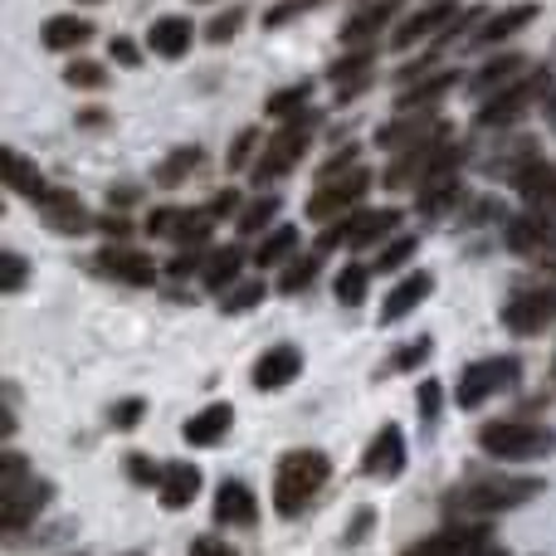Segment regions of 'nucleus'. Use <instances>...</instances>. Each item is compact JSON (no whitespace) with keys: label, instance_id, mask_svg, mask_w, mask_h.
<instances>
[{"label":"nucleus","instance_id":"obj_40","mask_svg":"<svg viewBox=\"0 0 556 556\" xmlns=\"http://www.w3.org/2000/svg\"><path fill=\"white\" fill-rule=\"evenodd\" d=\"M307 98H313V84H293V88H278V93H269V117H298L307 108Z\"/></svg>","mask_w":556,"mask_h":556},{"label":"nucleus","instance_id":"obj_49","mask_svg":"<svg viewBox=\"0 0 556 556\" xmlns=\"http://www.w3.org/2000/svg\"><path fill=\"white\" fill-rule=\"evenodd\" d=\"M264 298V283H244V288H235V293H225V313H250L254 303Z\"/></svg>","mask_w":556,"mask_h":556},{"label":"nucleus","instance_id":"obj_29","mask_svg":"<svg viewBox=\"0 0 556 556\" xmlns=\"http://www.w3.org/2000/svg\"><path fill=\"white\" fill-rule=\"evenodd\" d=\"M39 39H45V49H54V54H64V49H78L93 39V25H88L84 15H49L45 29H39Z\"/></svg>","mask_w":556,"mask_h":556},{"label":"nucleus","instance_id":"obj_51","mask_svg":"<svg viewBox=\"0 0 556 556\" xmlns=\"http://www.w3.org/2000/svg\"><path fill=\"white\" fill-rule=\"evenodd\" d=\"M430 352H434V342H430V337H415V342L405 346V352H395V366H401V371H410V366L430 362Z\"/></svg>","mask_w":556,"mask_h":556},{"label":"nucleus","instance_id":"obj_42","mask_svg":"<svg viewBox=\"0 0 556 556\" xmlns=\"http://www.w3.org/2000/svg\"><path fill=\"white\" fill-rule=\"evenodd\" d=\"M64 84L68 88H103L108 84V68L93 64V59H74V64L64 68Z\"/></svg>","mask_w":556,"mask_h":556},{"label":"nucleus","instance_id":"obj_55","mask_svg":"<svg viewBox=\"0 0 556 556\" xmlns=\"http://www.w3.org/2000/svg\"><path fill=\"white\" fill-rule=\"evenodd\" d=\"M352 166H356V147H346V152H337L332 162L323 166V181H327V176H342V172H352Z\"/></svg>","mask_w":556,"mask_h":556},{"label":"nucleus","instance_id":"obj_24","mask_svg":"<svg viewBox=\"0 0 556 556\" xmlns=\"http://www.w3.org/2000/svg\"><path fill=\"white\" fill-rule=\"evenodd\" d=\"M195 493H201V469H195V464H186V459L166 464V473H162V508L166 513L191 508Z\"/></svg>","mask_w":556,"mask_h":556},{"label":"nucleus","instance_id":"obj_56","mask_svg":"<svg viewBox=\"0 0 556 556\" xmlns=\"http://www.w3.org/2000/svg\"><path fill=\"white\" fill-rule=\"evenodd\" d=\"M172 225H176V211L166 205V211H152V220H147L142 230H147V235H172Z\"/></svg>","mask_w":556,"mask_h":556},{"label":"nucleus","instance_id":"obj_3","mask_svg":"<svg viewBox=\"0 0 556 556\" xmlns=\"http://www.w3.org/2000/svg\"><path fill=\"white\" fill-rule=\"evenodd\" d=\"M332 479V459L323 450H293L278 459V473H274V508L283 518H298L307 503L317 498V489Z\"/></svg>","mask_w":556,"mask_h":556},{"label":"nucleus","instance_id":"obj_62","mask_svg":"<svg viewBox=\"0 0 556 556\" xmlns=\"http://www.w3.org/2000/svg\"><path fill=\"white\" fill-rule=\"evenodd\" d=\"M552 371H556V366H552Z\"/></svg>","mask_w":556,"mask_h":556},{"label":"nucleus","instance_id":"obj_59","mask_svg":"<svg viewBox=\"0 0 556 556\" xmlns=\"http://www.w3.org/2000/svg\"><path fill=\"white\" fill-rule=\"evenodd\" d=\"M464 556H503V552H498V542L489 538V542H479V547H473V552H464Z\"/></svg>","mask_w":556,"mask_h":556},{"label":"nucleus","instance_id":"obj_57","mask_svg":"<svg viewBox=\"0 0 556 556\" xmlns=\"http://www.w3.org/2000/svg\"><path fill=\"white\" fill-rule=\"evenodd\" d=\"M98 230H103L108 240H127V235H132V225H127L123 215H103V220H98Z\"/></svg>","mask_w":556,"mask_h":556},{"label":"nucleus","instance_id":"obj_15","mask_svg":"<svg viewBox=\"0 0 556 556\" xmlns=\"http://www.w3.org/2000/svg\"><path fill=\"white\" fill-rule=\"evenodd\" d=\"M298 371H303V352L293 342H278L254 362V386L260 391H283L288 381H298Z\"/></svg>","mask_w":556,"mask_h":556},{"label":"nucleus","instance_id":"obj_33","mask_svg":"<svg viewBox=\"0 0 556 556\" xmlns=\"http://www.w3.org/2000/svg\"><path fill=\"white\" fill-rule=\"evenodd\" d=\"M244 269V254L235 250V244H225V250H211V260H205V269H201V283L211 288V293H225V288L240 278Z\"/></svg>","mask_w":556,"mask_h":556},{"label":"nucleus","instance_id":"obj_46","mask_svg":"<svg viewBox=\"0 0 556 556\" xmlns=\"http://www.w3.org/2000/svg\"><path fill=\"white\" fill-rule=\"evenodd\" d=\"M142 415H147V401H117L113 410H108V425H113V430H132V425H142Z\"/></svg>","mask_w":556,"mask_h":556},{"label":"nucleus","instance_id":"obj_36","mask_svg":"<svg viewBox=\"0 0 556 556\" xmlns=\"http://www.w3.org/2000/svg\"><path fill=\"white\" fill-rule=\"evenodd\" d=\"M201 162H205V152H201V147H176V152L166 156L162 166H156V186H181L186 176H191Z\"/></svg>","mask_w":556,"mask_h":556},{"label":"nucleus","instance_id":"obj_7","mask_svg":"<svg viewBox=\"0 0 556 556\" xmlns=\"http://www.w3.org/2000/svg\"><path fill=\"white\" fill-rule=\"evenodd\" d=\"M371 191V172L366 166H352V172L342 176H327V181H317V191L307 195V220H342V215L356 211V201Z\"/></svg>","mask_w":556,"mask_h":556},{"label":"nucleus","instance_id":"obj_21","mask_svg":"<svg viewBox=\"0 0 556 556\" xmlns=\"http://www.w3.org/2000/svg\"><path fill=\"white\" fill-rule=\"evenodd\" d=\"M215 522H230V528H254V522H260V498H254L240 479H225L220 489H215Z\"/></svg>","mask_w":556,"mask_h":556},{"label":"nucleus","instance_id":"obj_23","mask_svg":"<svg viewBox=\"0 0 556 556\" xmlns=\"http://www.w3.org/2000/svg\"><path fill=\"white\" fill-rule=\"evenodd\" d=\"M191 39H195V29L186 15H162V20H152V29H147V49L162 59L191 54Z\"/></svg>","mask_w":556,"mask_h":556},{"label":"nucleus","instance_id":"obj_16","mask_svg":"<svg viewBox=\"0 0 556 556\" xmlns=\"http://www.w3.org/2000/svg\"><path fill=\"white\" fill-rule=\"evenodd\" d=\"M454 15H459V5H450V0H434V5L415 10V15L405 20L401 29H395L391 45L395 49H410V45H420V39H430V35H444V29L454 25Z\"/></svg>","mask_w":556,"mask_h":556},{"label":"nucleus","instance_id":"obj_35","mask_svg":"<svg viewBox=\"0 0 556 556\" xmlns=\"http://www.w3.org/2000/svg\"><path fill=\"white\" fill-rule=\"evenodd\" d=\"M298 250V225H274L269 235H264L260 254H254V264H264V269H274V264H288Z\"/></svg>","mask_w":556,"mask_h":556},{"label":"nucleus","instance_id":"obj_22","mask_svg":"<svg viewBox=\"0 0 556 556\" xmlns=\"http://www.w3.org/2000/svg\"><path fill=\"white\" fill-rule=\"evenodd\" d=\"M230 425H235V405L215 401V405H205L201 415H191V420L181 425V440L195 444V450H211V444H220L225 434H230Z\"/></svg>","mask_w":556,"mask_h":556},{"label":"nucleus","instance_id":"obj_44","mask_svg":"<svg viewBox=\"0 0 556 556\" xmlns=\"http://www.w3.org/2000/svg\"><path fill=\"white\" fill-rule=\"evenodd\" d=\"M25 278H29V264L20 260L15 250L0 254V288H5V293H20V288H25Z\"/></svg>","mask_w":556,"mask_h":556},{"label":"nucleus","instance_id":"obj_4","mask_svg":"<svg viewBox=\"0 0 556 556\" xmlns=\"http://www.w3.org/2000/svg\"><path fill=\"white\" fill-rule=\"evenodd\" d=\"M479 444L493 459H547L556 454V430L542 420H489L479 430Z\"/></svg>","mask_w":556,"mask_h":556},{"label":"nucleus","instance_id":"obj_27","mask_svg":"<svg viewBox=\"0 0 556 556\" xmlns=\"http://www.w3.org/2000/svg\"><path fill=\"white\" fill-rule=\"evenodd\" d=\"M532 20H538V5H532V0H522V5H508L503 15H489V20H483L479 35H473V45H503L508 35L528 29Z\"/></svg>","mask_w":556,"mask_h":556},{"label":"nucleus","instance_id":"obj_34","mask_svg":"<svg viewBox=\"0 0 556 556\" xmlns=\"http://www.w3.org/2000/svg\"><path fill=\"white\" fill-rule=\"evenodd\" d=\"M454 84H459V74H434V78H420L415 88H405V93L395 98V108H401V113H415V108H434L444 93H450Z\"/></svg>","mask_w":556,"mask_h":556},{"label":"nucleus","instance_id":"obj_48","mask_svg":"<svg viewBox=\"0 0 556 556\" xmlns=\"http://www.w3.org/2000/svg\"><path fill=\"white\" fill-rule=\"evenodd\" d=\"M254 147H260V132H254V127H244V132H240V137H235L230 156H225V162H230V172H244V166H250Z\"/></svg>","mask_w":556,"mask_h":556},{"label":"nucleus","instance_id":"obj_6","mask_svg":"<svg viewBox=\"0 0 556 556\" xmlns=\"http://www.w3.org/2000/svg\"><path fill=\"white\" fill-rule=\"evenodd\" d=\"M547 98H552V74L547 68H532V74L513 78L508 88H498L493 98H483L479 127H513V123H522L538 103H547Z\"/></svg>","mask_w":556,"mask_h":556},{"label":"nucleus","instance_id":"obj_30","mask_svg":"<svg viewBox=\"0 0 556 556\" xmlns=\"http://www.w3.org/2000/svg\"><path fill=\"white\" fill-rule=\"evenodd\" d=\"M464 201V181L459 176H434V181H425L420 186V215L425 220H440L444 211H450V205H459Z\"/></svg>","mask_w":556,"mask_h":556},{"label":"nucleus","instance_id":"obj_9","mask_svg":"<svg viewBox=\"0 0 556 556\" xmlns=\"http://www.w3.org/2000/svg\"><path fill=\"white\" fill-rule=\"evenodd\" d=\"M556 323V283H538V288H518V293L503 303V327L518 337H538L542 327Z\"/></svg>","mask_w":556,"mask_h":556},{"label":"nucleus","instance_id":"obj_14","mask_svg":"<svg viewBox=\"0 0 556 556\" xmlns=\"http://www.w3.org/2000/svg\"><path fill=\"white\" fill-rule=\"evenodd\" d=\"M493 532L483 528V522H469L464 518V528L454 522V528H444V532H434V538H425V542H415L405 556H464V552H473L479 542H489Z\"/></svg>","mask_w":556,"mask_h":556},{"label":"nucleus","instance_id":"obj_12","mask_svg":"<svg viewBox=\"0 0 556 556\" xmlns=\"http://www.w3.org/2000/svg\"><path fill=\"white\" fill-rule=\"evenodd\" d=\"M362 469H366V479H381V483L401 479V469H405V434L395 430V425L376 430V440L366 444V454H362Z\"/></svg>","mask_w":556,"mask_h":556},{"label":"nucleus","instance_id":"obj_11","mask_svg":"<svg viewBox=\"0 0 556 556\" xmlns=\"http://www.w3.org/2000/svg\"><path fill=\"white\" fill-rule=\"evenodd\" d=\"M395 225H401V211H356V215H342V220L323 235V250H337V244H346V250H366V244L386 240Z\"/></svg>","mask_w":556,"mask_h":556},{"label":"nucleus","instance_id":"obj_43","mask_svg":"<svg viewBox=\"0 0 556 556\" xmlns=\"http://www.w3.org/2000/svg\"><path fill=\"white\" fill-rule=\"evenodd\" d=\"M244 15H250L244 5L220 10V15L211 20V29H205V39H211V45H225V39H235V35H240V25H244Z\"/></svg>","mask_w":556,"mask_h":556},{"label":"nucleus","instance_id":"obj_53","mask_svg":"<svg viewBox=\"0 0 556 556\" xmlns=\"http://www.w3.org/2000/svg\"><path fill=\"white\" fill-rule=\"evenodd\" d=\"M205 269V260L195 250H186V254H176L172 260V278H186V274H201Z\"/></svg>","mask_w":556,"mask_h":556},{"label":"nucleus","instance_id":"obj_1","mask_svg":"<svg viewBox=\"0 0 556 556\" xmlns=\"http://www.w3.org/2000/svg\"><path fill=\"white\" fill-rule=\"evenodd\" d=\"M547 489L542 479H513V473H473V479L454 483L444 493V508L454 518H489V513H503V508H522L528 498Z\"/></svg>","mask_w":556,"mask_h":556},{"label":"nucleus","instance_id":"obj_60","mask_svg":"<svg viewBox=\"0 0 556 556\" xmlns=\"http://www.w3.org/2000/svg\"><path fill=\"white\" fill-rule=\"evenodd\" d=\"M84 5H98V0H84Z\"/></svg>","mask_w":556,"mask_h":556},{"label":"nucleus","instance_id":"obj_39","mask_svg":"<svg viewBox=\"0 0 556 556\" xmlns=\"http://www.w3.org/2000/svg\"><path fill=\"white\" fill-rule=\"evenodd\" d=\"M415 244H420V240H415V235H395V240L386 244V250H381V260H376L371 269H376V274H401L405 264L415 260Z\"/></svg>","mask_w":556,"mask_h":556},{"label":"nucleus","instance_id":"obj_8","mask_svg":"<svg viewBox=\"0 0 556 556\" xmlns=\"http://www.w3.org/2000/svg\"><path fill=\"white\" fill-rule=\"evenodd\" d=\"M518 376H522L518 356H489V362H473V366H464L459 386H454V401H459L464 410H479L489 395L518 386Z\"/></svg>","mask_w":556,"mask_h":556},{"label":"nucleus","instance_id":"obj_26","mask_svg":"<svg viewBox=\"0 0 556 556\" xmlns=\"http://www.w3.org/2000/svg\"><path fill=\"white\" fill-rule=\"evenodd\" d=\"M522 68H528V59H522V54H498V59H489V64H483L479 74L469 78V93L493 98L498 88H508L513 78H522Z\"/></svg>","mask_w":556,"mask_h":556},{"label":"nucleus","instance_id":"obj_5","mask_svg":"<svg viewBox=\"0 0 556 556\" xmlns=\"http://www.w3.org/2000/svg\"><path fill=\"white\" fill-rule=\"evenodd\" d=\"M313 127H317V113H313V108H303L298 117H288L283 132H274L269 142L260 147V156H254V166H250L254 186H269V181H278V176L293 172V166L303 162L307 142H313Z\"/></svg>","mask_w":556,"mask_h":556},{"label":"nucleus","instance_id":"obj_28","mask_svg":"<svg viewBox=\"0 0 556 556\" xmlns=\"http://www.w3.org/2000/svg\"><path fill=\"white\" fill-rule=\"evenodd\" d=\"M327 78L337 84V98H356L366 84H371V49H356V54H346V59H337L332 68H327Z\"/></svg>","mask_w":556,"mask_h":556},{"label":"nucleus","instance_id":"obj_10","mask_svg":"<svg viewBox=\"0 0 556 556\" xmlns=\"http://www.w3.org/2000/svg\"><path fill=\"white\" fill-rule=\"evenodd\" d=\"M503 240L522 260L556 264V220H547V215H513V220H503Z\"/></svg>","mask_w":556,"mask_h":556},{"label":"nucleus","instance_id":"obj_18","mask_svg":"<svg viewBox=\"0 0 556 556\" xmlns=\"http://www.w3.org/2000/svg\"><path fill=\"white\" fill-rule=\"evenodd\" d=\"M513 186H518V195L532 205V211H556V166L528 156V162L513 172Z\"/></svg>","mask_w":556,"mask_h":556},{"label":"nucleus","instance_id":"obj_50","mask_svg":"<svg viewBox=\"0 0 556 556\" xmlns=\"http://www.w3.org/2000/svg\"><path fill=\"white\" fill-rule=\"evenodd\" d=\"M313 5H323V0H283V5H274L269 15H264V25L278 29V25H288L293 15H303V10H313Z\"/></svg>","mask_w":556,"mask_h":556},{"label":"nucleus","instance_id":"obj_54","mask_svg":"<svg viewBox=\"0 0 556 556\" xmlns=\"http://www.w3.org/2000/svg\"><path fill=\"white\" fill-rule=\"evenodd\" d=\"M113 59H117V64H123V68H137V64H142V54H137V45H132V39H123V35L113 39Z\"/></svg>","mask_w":556,"mask_h":556},{"label":"nucleus","instance_id":"obj_61","mask_svg":"<svg viewBox=\"0 0 556 556\" xmlns=\"http://www.w3.org/2000/svg\"><path fill=\"white\" fill-rule=\"evenodd\" d=\"M552 117H556V103H552Z\"/></svg>","mask_w":556,"mask_h":556},{"label":"nucleus","instance_id":"obj_17","mask_svg":"<svg viewBox=\"0 0 556 556\" xmlns=\"http://www.w3.org/2000/svg\"><path fill=\"white\" fill-rule=\"evenodd\" d=\"M444 123H434L430 108H415V113H401L395 123H386L381 132H376V147H386V152H405V147L425 142V137H434Z\"/></svg>","mask_w":556,"mask_h":556},{"label":"nucleus","instance_id":"obj_47","mask_svg":"<svg viewBox=\"0 0 556 556\" xmlns=\"http://www.w3.org/2000/svg\"><path fill=\"white\" fill-rule=\"evenodd\" d=\"M415 405H420V420H425V425H434V420H440V405H444L440 381H425L420 391H415Z\"/></svg>","mask_w":556,"mask_h":556},{"label":"nucleus","instance_id":"obj_32","mask_svg":"<svg viewBox=\"0 0 556 556\" xmlns=\"http://www.w3.org/2000/svg\"><path fill=\"white\" fill-rule=\"evenodd\" d=\"M5 186H10V191H15V195H25V201H35V205L49 195L45 176H39L35 166H29L20 152H10V147H5Z\"/></svg>","mask_w":556,"mask_h":556},{"label":"nucleus","instance_id":"obj_25","mask_svg":"<svg viewBox=\"0 0 556 556\" xmlns=\"http://www.w3.org/2000/svg\"><path fill=\"white\" fill-rule=\"evenodd\" d=\"M401 10V0H371V5H362L352 20L342 25V45H366L371 35H381L386 25H391V15Z\"/></svg>","mask_w":556,"mask_h":556},{"label":"nucleus","instance_id":"obj_52","mask_svg":"<svg viewBox=\"0 0 556 556\" xmlns=\"http://www.w3.org/2000/svg\"><path fill=\"white\" fill-rule=\"evenodd\" d=\"M191 556H235V547H230V542H220V538H195Z\"/></svg>","mask_w":556,"mask_h":556},{"label":"nucleus","instance_id":"obj_41","mask_svg":"<svg viewBox=\"0 0 556 556\" xmlns=\"http://www.w3.org/2000/svg\"><path fill=\"white\" fill-rule=\"evenodd\" d=\"M278 215V195H260V201H250L240 211V235H260L269 230V220Z\"/></svg>","mask_w":556,"mask_h":556},{"label":"nucleus","instance_id":"obj_58","mask_svg":"<svg viewBox=\"0 0 556 556\" xmlns=\"http://www.w3.org/2000/svg\"><path fill=\"white\" fill-rule=\"evenodd\" d=\"M211 211H215V215H230V211H240V195H235V191H220V195H215V201H211Z\"/></svg>","mask_w":556,"mask_h":556},{"label":"nucleus","instance_id":"obj_31","mask_svg":"<svg viewBox=\"0 0 556 556\" xmlns=\"http://www.w3.org/2000/svg\"><path fill=\"white\" fill-rule=\"evenodd\" d=\"M215 220L220 215L211 211V205H201V211H176V225H172V240L181 244V250H201L205 240H211Z\"/></svg>","mask_w":556,"mask_h":556},{"label":"nucleus","instance_id":"obj_13","mask_svg":"<svg viewBox=\"0 0 556 556\" xmlns=\"http://www.w3.org/2000/svg\"><path fill=\"white\" fill-rule=\"evenodd\" d=\"M98 274H108V278H117V283H127V288H147V283H156V264L147 260V254H137V250H127V244H108V250H98Z\"/></svg>","mask_w":556,"mask_h":556},{"label":"nucleus","instance_id":"obj_2","mask_svg":"<svg viewBox=\"0 0 556 556\" xmlns=\"http://www.w3.org/2000/svg\"><path fill=\"white\" fill-rule=\"evenodd\" d=\"M49 493L54 489H49L45 479H35V469H29L20 454L0 459V528H5V538H20V532L39 518Z\"/></svg>","mask_w":556,"mask_h":556},{"label":"nucleus","instance_id":"obj_37","mask_svg":"<svg viewBox=\"0 0 556 556\" xmlns=\"http://www.w3.org/2000/svg\"><path fill=\"white\" fill-rule=\"evenodd\" d=\"M366 283H371V269L366 264H342V274H337V303H346V307H356V303H366Z\"/></svg>","mask_w":556,"mask_h":556},{"label":"nucleus","instance_id":"obj_20","mask_svg":"<svg viewBox=\"0 0 556 556\" xmlns=\"http://www.w3.org/2000/svg\"><path fill=\"white\" fill-rule=\"evenodd\" d=\"M430 293H434V278H430V274H405L401 283L386 293V303H381V327L405 323V317H410Z\"/></svg>","mask_w":556,"mask_h":556},{"label":"nucleus","instance_id":"obj_19","mask_svg":"<svg viewBox=\"0 0 556 556\" xmlns=\"http://www.w3.org/2000/svg\"><path fill=\"white\" fill-rule=\"evenodd\" d=\"M39 211H45V225L59 235H84V230H98V220L84 211V201H78L74 191H49L45 201H39Z\"/></svg>","mask_w":556,"mask_h":556},{"label":"nucleus","instance_id":"obj_38","mask_svg":"<svg viewBox=\"0 0 556 556\" xmlns=\"http://www.w3.org/2000/svg\"><path fill=\"white\" fill-rule=\"evenodd\" d=\"M313 278H317V254L288 260L283 269H278V293H303V288H313Z\"/></svg>","mask_w":556,"mask_h":556},{"label":"nucleus","instance_id":"obj_45","mask_svg":"<svg viewBox=\"0 0 556 556\" xmlns=\"http://www.w3.org/2000/svg\"><path fill=\"white\" fill-rule=\"evenodd\" d=\"M127 479H132V483H142V489H152V483H162V464H152V459H147V454H127Z\"/></svg>","mask_w":556,"mask_h":556}]
</instances>
